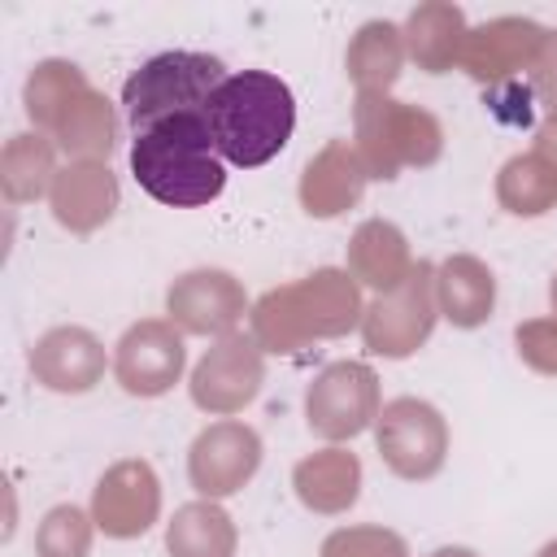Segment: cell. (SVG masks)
Returning a JSON list of instances; mask_svg holds the SVG:
<instances>
[{"label":"cell","mask_w":557,"mask_h":557,"mask_svg":"<svg viewBox=\"0 0 557 557\" xmlns=\"http://www.w3.org/2000/svg\"><path fill=\"white\" fill-rule=\"evenodd\" d=\"M83 87H87V74H83L74 61H61V57L39 61V65L30 70V78H26V91H22V100H26V117L35 122V131L44 135L48 122H52V117H57Z\"/></svg>","instance_id":"cell-27"},{"label":"cell","mask_w":557,"mask_h":557,"mask_svg":"<svg viewBox=\"0 0 557 557\" xmlns=\"http://www.w3.org/2000/svg\"><path fill=\"white\" fill-rule=\"evenodd\" d=\"M440 305H435V265L418 261L409 278L383 296H374L361 313V344L374 357H409L418 352L435 331Z\"/></svg>","instance_id":"cell-6"},{"label":"cell","mask_w":557,"mask_h":557,"mask_svg":"<svg viewBox=\"0 0 557 557\" xmlns=\"http://www.w3.org/2000/svg\"><path fill=\"white\" fill-rule=\"evenodd\" d=\"M322 557H409V544L387 527H339L322 540Z\"/></svg>","instance_id":"cell-29"},{"label":"cell","mask_w":557,"mask_h":557,"mask_svg":"<svg viewBox=\"0 0 557 557\" xmlns=\"http://www.w3.org/2000/svg\"><path fill=\"white\" fill-rule=\"evenodd\" d=\"M548 305H553V318H557V274H553V283H548Z\"/></svg>","instance_id":"cell-34"},{"label":"cell","mask_w":557,"mask_h":557,"mask_svg":"<svg viewBox=\"0 0 557 557\" xmlns=\"http://www.w3.org/2000/svg\"><path fill=\"white\" fill-rule=\"evenodd\" d=\"M235 548H239V531H235L231 513L205 496L174 509V518L165 527L170 557H235Z\"/></svg>","instance_id":"cell-23"},{"label":"cell","mask_w":557,"mask_h":557,"mask_svg":"<svg viewBox=\"0 0 557 557\" xmlns=\"http://www.w3.org/2000/svg\"><path fill=\"white\" fill-rule=\"evenodd\" d=\"M91 531H96L91 513H83L78 505H57L44 513V522L35 531V553L39 557H87Z\"/></svg>","instance_id":"cell-28"},{"label":"cell","mask_w":557,"mask_h":557,"mask_svg":"<svg viewBox=\"0 0 557 557\" xmlns=\"http://www.w3.org/2000/svg\"><path fill=\"white\" fill-rule=\"evenodd\" d=\"M518 357L535 374H557V318H527L513 331Z\"/></svg>","instance_id":"cell-30"},{"label":"cell","mask_w":557,"mask_h":557,"mask_svg":"<svg viewBox=\"0 0 557 557\" xmlns=\"http://www.w3.org/2000/svg\"><path fill=\"white\" fill-rule=\"evenodd\" d=\"M57 144L39 131H22L0 152V191L9 205H26L52 191L57 183Z\"/></svg>","instance_id":"cell-25"},{"label":"cell","mask_w":557,"mask_h":557,"mask_svg":"<svg viewBox=\"0 0 557 557\" xmlns=\"http://www.w3.org/2000/svg\"><path fill=\"white\" fill-rule=\"evenodd\" d=\"M535 152L553 165V174H557V117H548L540 131H535Z\"/></svg>","instance_id":"cell-32"},{"label":"cell","mask_w":557,"mask_h":557,"mask_svg":"<svg viewBox=\"0 0 557 557\" xmlns=\"http://www.w3.org/2000/svg\"><path fill=\"white\" fill-rule=\"evenodd\" d=\"M91 518H96V531H104L109 540H135V535H144L161 518V483H157V470L144 457L113 461L100 474L96 492H91Z\"/></svg>","instance_id":"cell-13"},{"label":"cell","mask_w":557,"mask_h":557,"mask_svg":"<svg viewBox=\"0 0 557 557\" xmlns=\"http://www.w3.org/2000/svg\"><path fill=\"white\" fill-rule=\"evenodd\" d=\"M30 374L48 392H91L104 379V344L87 326H52L30 348Z\"/></svg>","instance_id":"cell-15"},{"label":"cell","mask_w":557,"mask_h":557,"mask_svg":"<svg viewBox=\"0 0 557 557\" xmlns=\"http://www.w3.org/2000/svg\"><path fill=\"white\" fill-rule=\"evenodd\" d=\"M348 78L357 83V96H387L405 65V35L392 22H366L348 44Z\"/></svg>","instance_id":"cell-24"},{"label":"cell","mask_w":557,"mask_h":557,"mask_svg":"<svg viewBox=\"0 0 557 557\" xmlns=\"http://www.w3.org/2000/svg\"><path fill=\"white\" fill-rule=\"evenodd\" d=\"M544 26H535L531 17H492L483 26H470L457 52V70H466L470 78L496 87L522 70L535 65L540 44H544Z\"/></svg>","instance_id":"cell-14"},{"label":"cell","mask_w":557,"mask_h":557,"mask_svg":"<svg viewBox=\"0 0 557 557\" xmlns=\"http://www.w3.org/2000/svg\"><path fill=\"white\" fill-rule=\"evenodd\" d=\"M379 374L366 361H331L305 392L309 431L331 444L361 435L379 418Z\"/></svg>","instance_id":"cell-8"},{"label":"cell","mask_w":557,"mask_h":557,"mask_svg":"<svg viewBox=\"0 0 557 557\" xmlns=\"http://www.w3.org/2000/svg\"><path fill=\"white\" fill-rule=\"evenodd\" d=\"M292 487H296L305 509H313V513H344L361 496V461H357V453H348L339 444L318 448V453L296 461Z\"/></svg>","instance_id":"cell-19"},{"label":"cell","mask_w":557,"mask_h":557,"mask_svg":"<svg viewBox=\"0 0 557 557\" xmlns=\"http://www.w3.org/2000/svg\"><path fill=\"white\" fill-rule=\"evenodd\" d=\"M413 270V252L409 239L396 222L387 218H370L352 231L348 239V274L357 278V287H374L379 296L400 287Z\"/></svg>","instance_id":"cell-18"},{"label":"cell","mask_w":557,"mask_h":557,"mask_svg":"<svg viewBox=\"0 0 557 557\" xmlns=\"http://www.w3.org/2000/svg\"><path fill=\"white\" fill-rule=\"evenodd\" d=\"M527 74H531V96L548 109V117H557V30L544 35L540 57H535V65Z\"/></svg>","instance_id":"cell-31"},{"label":"cell","mask_w":557,"mask_h":557,"mask_svg":"<svg viewBox=\"0 0 557 557\" xmlns=\"http://www.w3.org/2000/svg\"><path fill=\"white\" fill-rule=\"evenodd\" d=\"M370 174L357 157V148L348 139H331L322 144L318 157H309L305 174H300V205L309 218H339L344 209H352L366 191Z\"/></svg>","instance_id":"cell-17"},{"label":"cell","mask_w":557,"mask_h":557,"mask_svg":"<svg viewBox=\"0 0 557 557\" xmlns=\"http://www.w3.org/2000/svg\"><path fill=\"white\" fill-rule=\"evenodd\" d=\"M187 366L183 331L170 318H144L126 326V335L113 348V379L131 396H165Z\"/></svg>","instance_id":"cell-10"},{"label":"cell","mask_w":557,"mask_h":557,"mask_svg":"<svg viewBox=\"0 0 557 557\" xmlns=\"http://www.w3.org/2000/svg\"><path fill=\"white\" fill-rule=\"evenodd\" d=\"M200 117L222 161L252 170L287 148L296 131V96L270 70H239L222 78V87L209 96Z\"/></svg>","instance_id":"cell-1"},{"label":"cell","mask_w":557,"mask_h":557,"mask_svg":"<svg viewBox=\"0 0 557 557\" xmlns=\"http://www.w3.org/2000/svg\"><path fill=\"white\" fill-rule=\"evenodd\" d=\"M374 444L392 474L422 483L444 470L448 457V422L431 400L396 396L374 418Z\"/></svg>","instance_id":"cell-7"},{"label":"cell","mask_w":557,"mask_h":557,"mask_svg":"<svg viewBox=\"0 0 557 557\" xmlns=\"http://www.w3.org/2000/svg\"><path fill=\"white\" fill-rule=\"evenodd\" d=\"M117 200H122V191H117V174L109 170V161H70V165H61V174L48 191L52 218L74 235L100 231L113 218Z\"/></svg>","instance_id":"cell-16"},{"label":"cell","mask_w":557,"mask_h":557,"mask_svg":"<svg viewBox=\"0 0 557 557\" xmlns=\"http://www.w3.org/2000/svg\"><path fill=\"white\" fill-rule=\"evenodd\" d=\"M70 161H109L113 144H117V117L113 104L87 83L44 131Z\"/></svg>","instance_id":"cell-20"},{"label":"cell","mask_w":557,"mask_h":557,"mask_svg":"<svg viewBox=\"0 0 557 557\" xmlns=\"http://www.w3.org/2000/svg\"><path fill=\"white\" fill-rule=\"evenodd\" d=\"M431 557H479L474 548H461V544H444V548H435Z\"/></svg>","instance_id":"cell-33"},{"label":"cell","mask_w":557,"mask_h":557,"mask_svg":"<svg viewBox=\"0 0 557 557\" xmlns=\"http://www.w3.org/2000/svg\"><path fill=\"white\" fill-rule=\"evenodd\" d=\"M361 287L348 270H313L296 283L270 287L248 322H252V339L261 344V352H300L313 339H335L348 335L352 326H361Z\"/></svg>","instance_id":"cell-2"},{"label":"cell","mask_w":557,"mask_h":557,"mask_svg":"<svg viewBox=\"0 0 557 557\" xmlns=\"http://www.w3.org/2000/svg\"><path fill=\"white\" fill-rule=\"evenodd\" d=\"M466 13L448 0H431V4H418L409 13V22L400 26L405 35V57L418 61V70L426 74H444L457 65V52H461V39H466Z\"/></svg>","instance_id":"cell-22"},{"label":"cell","mask_w":557,"mask_h":557,"mask_svg":"<svg viewBox=\"0 0 557 557\" xmlns=\"http://www.w3.org/2000/svg\"><path fill=\"white\" fill-rule=\"evenodd\" d=\"M496 200L513 218H540V213H548L557 205V174H553V165L535 148L509 157L500 165V174H496Z\"/></svg>","instance_id":"cell-26"},{"label":"cell","mask_w":557,"mask_h":557,"mask_svg":"<svg viewBox=\"0 0 557 557\" xmlns=\"http://www.w3.org/2000/svg\"><path fill=\"white\" fill-rule=\"evenodd\" d=\"M265 383V352L252 335H222L191 370V400L213 418H235L257 400Z\"/></svg>","instance_id":"cell-9"},{"label":"cell","mask_w":557,"mask_h":557,"mask_svg":"<svg viewBox=\"0 0 557 557\" xmlns=\"http://www.w3.org/2000/svg\"><path fill=\"white\" fill-rule=\"evenodd\" d=\"M435 305H440V318H448L461 331L483 326L492 318V305H496L492 270L479 257H470V252L444 257L435 265Z\"/></svg>","instance_id":"cell-21"},{"label":"cell","mask_w":557,"mask_h":557,"mask_svg":"<svg viewBox=\"0 0 557 557\" xmlns=\"http://www.w3.org/2000/svg\"><path fill=\"white\" fill-rule=\"evenodd\" d=\"M222 61L209 52H161L144 61L126 87H122V109L135 135L170 122V117H191L209 104V96L222 87Z\"/></svg>","instance_id":"cell-5"},{"label":"cell","mask_w":557,"mask_h":557,"mask_svg":"<svg viewBox=\"0 0 557 557\" xmlns=\"http://www.w3.org/2000/svg\"><path fill=\"white\" fill-rule=\"evenodd\" d=\"M131 174L135 183L170 205V209H200L222 196L226 187V161L213 148V135L200 113L170 117L131 144Z\"/></svg>","instance_id":"cell-3"},{"label":"cell","mask_w":557,"mask_h":557,"mask_svg":"<svg viewBox=\"0 0 557 557\" xmlns=\"http://www.w3.org/2000/svg\"><path fill=\"white\" fill-rule=\"evenodd\" d=\"M261 466V435L239 418L209 422L187 453V479L205 500H222L239 492Z\"/></svg>","instance_id":"cell-11"},{"label":"cell","mask_w":557,"mask_h":557,"mask_svg":"<svg viewBox=\"0 0 557 557\" xmlns=\"http://www.w3.org/2000/svg\"><path fill=\"white\" fill-rule=\"evenodd\" d=\"M165 313L183 335H231L252 313L244 283L226 270H187L165 292Z\"/></svg>","instance_id":"cell-12"},{"label":"cell","mask_w":557,"mask_h":557,"mask_svg":"<svg viewBox=\"0 0 557 557\" xmlns=\"http://www.w3.org/2000/svg\"><path fill=\"white\" fill-rule=\"evenodd\" d=\"M352 148L370 178H396L409 165H435L444 152V126L422 104L392 96H357L352 104Z\"/></svg>","instance_id":"cell-4"},{"label":"cell","mask_w":557,"mask_h":557,"mask_svg":"<svg viewBox=\"0 0 557 557\" xmlns=\"http://www.w3.org/2000/svg\"><path fill=\"white\" fill-rule=\"evenodd\" d=\"M535 557H557V540H548V544H544V548H540Z\"/></svg>","instance_id":"cell-35"}]
</instances>
